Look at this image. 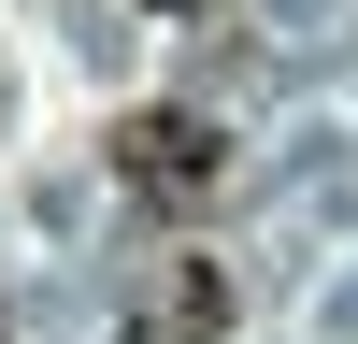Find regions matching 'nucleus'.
Masks as SVG:
<instances>
[{"instance_id": "nucleus-1", "label": "nucleus", "mask_w": 358, "mask_h": 344, "mask_svg": "<svg viewBox=\"0 0 358 344\" xmlns=\"http://www.w3.org/2000/svg\"><path fill=\"white\" fill-rule=\"evenodd\" d=\"M215 172H229V143L201 129L187 101H143L129 129H115V187L158 201V215H201V201H215Z\"/></svg>"}, {"instance_id": "nucleus-2", "label": "nucleus", "mask_w": 358, "mask_h": 344, "mask_svg": "<svg viewBox=\"0 0 358 344\" xmlns=\"http://www.w3.org/2000/svg\"><path fill=\"white\" fill-rule=\"evenodd\" d=\"M158 330L172 344H215L229 330V273H215V258H172V273H158Z\"/></svg>"}]
</instances>
